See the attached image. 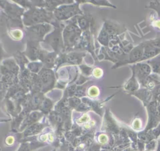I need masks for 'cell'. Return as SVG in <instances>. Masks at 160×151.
<instances>
[{
	"mask_svg": "<svg viewBox=\"0 0 160 151\" xmlns=\"http://www.w3.org/2000/svg\"><path fill=\"white\" fill-rule=\"evenodd\" d=\"M148 113V122L144 131H148L158 125L160 121V104L159 103L153 99L147 106Z\"/></svg>",
	"mask_w": 160,
	"mask_h": 151,
	"instance_id": "1",
	"label": "cell"
},
{
	"mask_svg": "<svg viewBox=\"0 0 160 151\" xmlns=\"http://www.w3.org/2000/svg\"><path fill=\"white\" fill-rule=\"evenodd\" d=\"M130 67L134 71L138 81L144 86L146 81L152 71L150 66L145 62H139L130 66Z\"/></svg>",
	"mask_w": 160,
	"mask_h": 151,
	"instance_id": "2",
	"label": "cell"
},
{
	"mask_svg": "<svg viewBox=\"0 0 160 151\" xmlns=\"http://www.w3.org/2000/svg\"><path fill=\"white\" fill-rule=\"evenodd\" d=\"M144 52V43L143 42L132 48L128 60L123 62V64L126 63H139L142 58Z\"/></svg>",
	"mask_w": 160,
	"mask_h": 151,
	"instance_id": "3",
	"label": "cell"
},
{
	"mask_svg": "<svg viewBox=\"0 0 160 151\" xmlns=\"http://www.w3.org/2000/svg\"><path fill=\"white\" fill-rule=\"evenodd\" d=\"M144 52L142 58L139 62L142 61L148 60L154 57L157 56L160 53V48L155 47L151 45L148 42H144Z\"/></svg>",
	"mask_w": 160,
	"mask_h": 151,
	"instance_id": "4",
	"label": "cell"
},
{
	"mask_svg": "<svg viewBox=\"0 0 160 151\" xmlns=\"http://www.w3.org/2000/svg\"><path fill=\"white\" fill-rule=\"evenodd\" d=\"M132 94L141 100L146 106L150 103V100L152 97V91L148 88L138 89L137 91L132 93Z\"/></svg>",
	"mask_w": 160,
	"mask_h": 151,
	"instance_id": "5",
	"label": "cell"
},
{
	"mask_svg": "<svg viewBox=\"0 0 160 151\" xmlns=\"http://www.w3.org/2000/svg\"><path fill=\"white\" fill-rule=\"evenodd\" d=\"M139 83L136 78L135 73L133 70H132V76L131 78L126 83L124 86V88L126 91L131 93H133L138 89H139Z\"/></svg>",
	"mask_w": 160,
	"mask_h": 151,
	"instance_id": "6",
	"label": "cell"
},
{
	"mask_svg": "<svg viewBox=\"0 0 160 151\" xmlns=\"http://www.w3.org/2000/svg\"><path fill=\"white\" fill-rule=\"evenodd\" d=\"M146 63L150 66L152 72L160 75V53L154 58L146 60Z\"/></svg>",
	"mask_w": 160,
	"mask_h": 151,
	"instance_id": "7",
	"label": "cell"
},
{
	"mask_svg": "<svg viewBox=\"0 0 160 151\" xmlns=\"http://www.w3.org/2000/svg\"><path fill=\"white\" fill-rule=\"evenodd\" d=\"M150 132L153 139H157L160 135V123L158 124V125L156 127L150 130Z\"/></svg>",
	"mask_w": 160,
	"mask_h": 151,
	"instance_id": "8",
	"label": "cell"
},
{
	"mask_svg": "<svg viewBox=\"0 0 160 151\" xmlns=\"http://www.w3.org/2000/svg\"><path fill=\"white\" fill-rule=\"evenodd\" d=\"M132 127L135 130H139L141 129V121H139V119H136L135 120L133 123H132Z\"/></svg>",
	"mask_w": 160,
	"mask_h": 151,
	"instance_id": "9",
	"label": "cell"
},
{
	"mask_svg": "<svg viewBox=\"0 0 160 151\" xmlns=\"http://www.w3.org/2000/svg\"><path fill=\"white\" fill-rule=\"evenodd\" d=\"M159 104H160V101H159Z\"/></svg>",
	"mask_w": 160,
	"mask_h": 151,
	"instance_id": "10",
	"label": "cell"
},
{
	"mask_svg": "<svg viewBox=\"0 0 160 151\" xmlns=\"http://www.w3.org/2000/svg\"><path fill=\"white\" fill-rule=\"evenodd\" d=\"M159 5H160V4H159Z\"/></svg>",
	"mask_w": 160,
	"mask_h": 151,
	"instance_id": "11",
	"label": "cell"
}]
</instances>
